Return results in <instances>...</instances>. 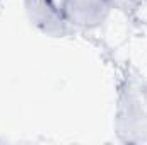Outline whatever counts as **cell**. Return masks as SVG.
I'll list each match as a JSON object with an SVG mask.
<instances>
[{
	"mask_svg": "<svg viewBox=\"0 0 147 145\" xmlns=\"http://www.w3.org/2000/svg\"><path fill=\"white\" fill-rule=\"evenodd\" d=\"M31 21L50 34L67 33V15L53 0H26Z\"/></svg>",
	"mask_w": 147,
	"mask_h": 145,
	"instance_id": "cell-1",
	"label": "cell"
},
{
	"mask_svg": "<svg viewBox=\"0 0 147 145\" xmlns=\"http://www.w3.org/2000/svg\"><path fill=\"white\" fill-rule=\"evenodd\" d=\"M63 12L69 22L84 28L99 26L110 12V0H65Z\"/></svg>",
	"mask_w": 147,
	"mask_h": 145,
	"instance_id": "cell-2",
	"label": "cell"
},
{
	"mask_svg": "<svg viewBox=\"0 0 147 145\" xmlns=\"http://www.w3.org/2000/svg\"><path fill=\"white\" fill-rule=\"evenodd\" d=\"M121 108H120V123H125V130H134V128H144V121H146V113L144 106L140 101V94L134 92L132 85H128L127 94L121 97Z\"/></svg>",
	"mask_w": 147,
	"mask_h": 145,
	"instance_id": "cell-3",
	"label": "cell"
}]
</instances>
